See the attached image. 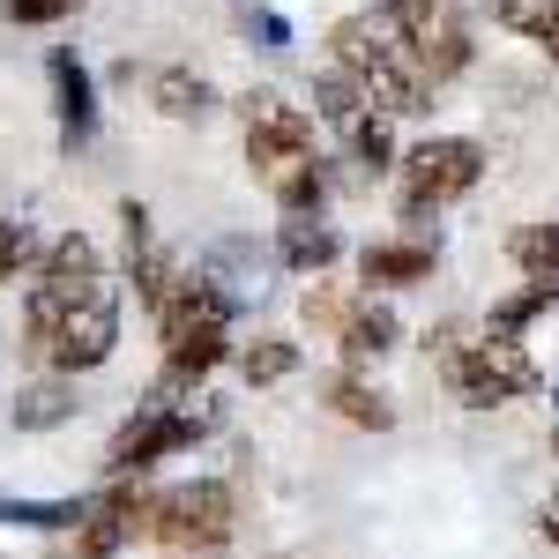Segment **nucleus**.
<instances>
[{
  "mask_svg": "<svg viewBox=\"0 0 559 559\" xmlns=\"http://www.w3.org/2000/svg\"><path fill=\"white\" fill-rule=\"evenodd\" d=\"M552 455H559V426H552Z\"/></svg>",
  "mask_w": 559,
  "mask_h": 559,
  "instance_id": "obj_30",
  "label": "nucleus"
},
{
  "mask_svg": "<svg viewBox=\"0 0 559 559\" xmlns=\"http://www.w3.org/2000/svg\"><path fill=\"white\" fill-rule=\"evenodd\" d=\"M239 120H247V165L284 202V216L321 210L329 202V157L313 150V120H306L292 97H276V90L239 97Z\"/></svg>",
  "mask_w": 559,
  "mask_h": 559,
  "instance_id": "obj_2",
  "label": "nucleus"
},
{
  "mask_svg": "<svg viewBox=\"0 0 559 559\" xmlns=\"http://www.w3.org/2000/svg\"><path fill=\"white\" fill-rule=\"evenodd\" d=\"M299 373V344H284V336H254V344L239 350V381L247 388H276Z\"/></svg>",
  "mask_w": 559,
  "mask_h": 559,
  "instance_id": "obj_22",
  "label": "nucleus"
},
{
  "mask_svg": "<svg viewBox=\"0 0 559 559\" xmlns=\"http://www.w3.org/2000/svg\"><path fill=\"white\" fill-rule=\"evenodd\" d=\"M508 254H515V269H530V276H559V216L552 224H522L515 239H508Z\"/></svg>",
  "mask_w": 559,
  "mask_h": 559,
  "instance_id": "obj_24",
  "label": "nucleus"
},
{
  "mask_svg": "<svg viewBox=\"0 0 559 559\" xmlns=\"http://www.w3.org/2000/svg\"><path fill=\"white\" fill-rule=\"evenodd\" d=\"M45 75H52V112H60V142H68V150H83L90 134H97V83H90V68L75 60V52H68V45H52Z\"/></svg>",
  "mask_w": 559,
  "mask_h": 559,
  "instance_id": "obj_12",
  "label": "nucleus"
},
{
  "mask_svg": "<svg viewBox=\"0 0 559 559\" xmlns=\"http://www.w3.org/2000/svg\"><path fill=\"white\" fill-rule=\"evenodd\" d=\"M157 336H165V373H187L202 381L231 358V306L216 284H202L194 269L179 276V292L157 306Z\"/></svg>",
  "mask_w": 559,
  "mask_h": 559,
  "instance_id": "obj_6",
  "label": "nucleus"
},
{
  "mask_svg": "<svg viewBox=\"0 0 559 559\" xmlns=\"http://www.w3.org/2000/svg\"><path fill=\"white\" fill-rule=\"evenodd\" d=\"M545 537H552V545H559V500H552V508H545Z\"/></svg>",
  "mask_w": 559,
  "mask_h": 559,
  "instance_id": "obj_29",
  "label": "nucleus"
},
{
  "mask_svg": "<svg viewBox=\"0 0 559 559\" xmlns=\"http://www.w3.org/2000/svg\"><path fill=\"white\" fill-rule=\"evenodd\" d=\"M329 52H336V68H344L350 83L366 90V105H381L388 120L426 112V83H418L411 52H403V38H395L388 8H358V15H344V23L329 31Z\"/></svg>",
  "mask_w": 559,
  "mask_h": 559,
  "instance_id": "obj_3",
  "label": "nucleus"
},
{
  "mask_svg": "<svg viewBox=\"0 0 559 559\" xmlns=\"http://www.w3.org/2000/svg\"><path fill=\"white\" fill-rule=\"evenodd\" d=\"M210 426H216V411L194 395V381H187V373H157L150 395L134 403V418L112 432L105 471H112V477H142L150 463H165V455H179V448H194Z\"/></svg>",
  "mask_w": 559,
  "mask_h": 559,
  "instance_id": "obj_4",
  "label": "nucleus"
},
{
  "mask_svg": "<svg viewBox=\"0 0 559 559\" xmlns=\"http://www.w3.org/2000/svg\"><path fill=\"white\" fill-rule=\"evenodd\" d=\"M23 350L52 373H97L120 350V292L105 276L90 284H31L23 306Z\"/></svg>",
  "mask_w": 559,
  "mask_h": 559,
  "instance_id": "obj_1",
  "label": "nucleus"
},
{
  "mask_svg": "<svg viewBox=\"0 0 559 559\" xmlns=\"http://www.w3.org/2000/svg\"><path fill=\"white\" fill-rule=\"evenodd\" d=\"M559 306V276H530L515 299H500L492 313H485V336H508V344H522V329L537 321V313H552Z\"/></svg>",
  "mask_w": 559,
  "mask_h": 559,
  "instance_id": "obj_18",
  "label": "nucleus"
},
{
  "mask_svg": "<svg viewBox=\"0 0 559 559\" xmlns=\"http://www.w3.org/2000/svg\"><path fill=\"white\" fill-rule=\"evenodd\" d=\"M313 112H321L329 128H350V120L366 112V90H358L344 68H336V75H321V83H313Z\"/></svg>",
  "mask_w": 559,
  "mask_h": 559,
  "instance_id": "obj_25",
  "label": "nucleus"
},
{
  "mask_svg": "<svg viewBox=\"0 0 559 559\" xmlns=\"http://www.w3.org/2000/svg\"><path fill=\"white\" fill-rule=\"evenodd\" d=\"M477 179H485V150H477L471 134H432V142H418L395 165V216L403 224H426V216L455 210Z\"/></svg>",
  "mask_w": 559,
  "mask_h": 559,
  "instance_id": "obj_8",
  "label": "nucleus"
},
{
  "mask_svg": "<svg viewBox=\"0 0 559 559\" xmlns=\"http://www.w3.org/2000/svg\"><path fill=\"white\" fill-rule=\"evenodd\" d=\"M150 105H157L165 120H210L216 90L202 83L194 68H157V75H150Z\"/></svg>",
  "mask_w": 559,
  "mask_h": 559,
  "instance_id": "obj_17",
  "label": "nucleus"
},
{
  "mask_svg": "<svg viewBox=\"0 0 559 559\" xmlns=\"http://www.w3.org/2000/svg\"><path fill=\"white\" fill-rule=\"evenodd\" d=\"M75 418V388H68V373H52V381L23 388L15 395V432H52Z\"/></svg>",
  "mask_w": 559,
  "mask_h": 559,
  "instance_id": "obj_21",
  "label": "nucleus"
},
{
  "mask_svg": "<svg viewBox=\"0 0 559 559\" xmlns=\"http://www.w3.org/2000/svg\"><path fill=\"white\" fill-rule=\"evenodd\" d=\"M344 134H350V150H358V165H366V173H395V128H388V112L366 105Z\"/></svg>",
  "mask_w": 559,
  "mask_h": 559,
  "instance_id": "obj_23",
  "label": "nucleus"
},
{
  "mask_svg": "<svg viewBox=\"0 0 559 559\" xmlns=\"http://www.w3.org/2000/svg\"><path fill=\"white\" fill-rule=\"evenodd\" d=\"M90 276H105V254L90 231H60L38 254V284H90Z\"/></svg>",
  "mask_w": 559,
  "mask_h": 559,
  "instance_id": "obj_19",
  "label": "nucleus"
},
{
  "mask_svg": "<svg viewBox=\"0 0 559 559\" xmlns=\"http://www.w3.org/2000/svg\"><path fill=\"white\" fill-rule=\"evenodd\" d=\"M0 522H23V530H75L83 500H0Z\"/></svg>",
  "mask_w": 559,
  "mask_h": 559,
  "instance_id": "obj_26",
  "label": "nucleus"
},
{
  "mask_svg": "<svg viewBox=\"0 0 559 559\" xmlns=\"http://www.w3.org/2000/svg\"><path fill=\"white\" fill-rule=\"evenodd\" d=\"M38 231H31V224H15V216H0V284H8V276H23V269H38Z\"/></svg>",
  "mask_w": 559,
  "mask_h": 559,
  "instance_id": "obj_27",
  "label": "nucleus"
},
{
  "mask_svg": "<svg viewBox=\"0 0 559 559\" xmlns=\"http://www.w3.org/2000/svg\"><path fill=\"white\" fill-rule=\"evenodd\" d=\"M485 8H492L500 31H515V38H530L537 52L559 60V0H485Z\"/></svg>",
  "mask_w": 559,
  "mask_h": 559,
  "instance_id": "obj_20",
  "label": "nucleus"
},
{
  "mask_svg": "<svg viewBox=\"0 0 559 559\" xmlns=\"http://www.w3.org/2000/svg\"><path fill=\"white\" fill-rule=\"evenodd\" d=\"M231 530H239V500H231L224 477H194V485H173V492H150V508H142V537L173 545L179 559L224 552Z\"/></svg>",
  "mask_w": 559,
  "mask_h": 559,
  "instance_id": "obj_7",
  "label": "nucleus"
},
{
  "mask_svg": "<svg viewBox=\"0 0 559 559\" xmlns=\"http://www.w3.org/2000/svg\"><path fill=\"white\" fill-rule=\"evenodd\" d=\"M306 321H313V329H329V336L344 344L350 366H366V358H388V350L403 344V321H395V306L373 299L366 284H358V292H329V284H313V292H306Z\"/></svg>",
  "mask_w": 559,
  "mask_h": 559,
  "instance_id": "obj_10",
  "label": "nucleus"
},
{
  "mask_svg": "<svg viewBox=\"0 0 559 559\" xmlns=\"http://www.w3.org/2000/svg\"><path fill=\"white\" fill-rule=\"evenodd\" d=\"M8 8V23H60V15H75L83 0H0Z\"/></svg>",
  "mask_w": 559,
  "mask_h": 559,
  "instance_id": "obj_28",
  "label": "nucleus"
},
{
  "mask_svg": "<svg viewBox=\"0 0 559 559\" xmlns=\"http://www.w3.org/2000/svg\"><path fill=\"white\" fill-rule=\"evenodd\" d=\"M440 381L455 388L463 411H500L545 388V366L508 336H485V329H440Z\"/></svg>",
  "mask_w": 559,
  "mask_h": 559,
  "instance_id": "obj_5",
  "label": "nucleus"
},
{
  "mask_svg": "<svg viewBox=\"0 0 559 559\" xmlns=\"http://www.w3.org/2000/svg\"><path fill=\"white\" fill-rule=\"evenodd\" d=\"M142 508H150V492H142V485L128 492V477H120L105 500H83V522H75V545H68V559H112V552L134 537V530H142Z\"/></svg>",
  "mask_w": 559,
  "mask_h": 559,
  "instance_id": "obj_11",
  "label": "nucleus"
},
{
  "mask_svg": "<svg viewBox=\"0 0 559 559\" xmlns=\"http://www.w3.org/2000/svg\"><path fill=\"white\" fill-rule=\"evenodd\" d=\"M432 261L440 254H432L426 239H381V247L358 254V284H366V292H381V284H426Z\"/></svg>",
  "mask_w": 559,
  "mask_h": 559,
  "instance_id": "obj_15",
  "label": "nucleus"
},
{
  "mask_svg": "<svg viewBox=\"0 0 559 559\" xmlns=\"http://www.w3.org/2000/svg\"><path fill=\"white\" fill-rule=\"evenodd\" d=\"M321 403H329L344 426H366V432H388V426H395V403H388L373 381H358V373H336V381L321 388Z\"/></svg>",
  "mask_w": 559,
  "mask_h": 559,
  "instance_id": "obj_16",
  "label": "nucleus"
},
{
  "mask_svg": "<svg viewBox=\"0 0 559 559\" xmlns=\"http://www.w3.org/2000/svg\"><path fill=\"white\" fill-rule=\"evenodd\" d=\"M194 276H202V284H216V292H224V306H247V299H261L269 254H261L254 239H224V247H210V254L194 261Z\"/></svg>",
  "mask_w": 559,
  "mask_h": 559,
  "instance_id": "obj_14",
  "label": "nucleus"
},
{
  "mask_svg": "<svg viewBox=\"0 0 559 559\" xmlns=\"http://www.w3.org/2000/svg\"><path fill=\"white\" fill-rule=\"evenodd\" d=\"M276 261L299 276H329L344 261V239H336V224H321V210H292L276 231Z\"/></svg>",
  "mask_w": 559,
  "mask_h": 559,
  "instance_id": "obj_13",
  "label": "nucleus"
},
{
  "mask_svg": "<svg viewBox=\"0 0 559 559\" xmlns=\"http://www.w3.org/2000/svg\"><path fill=\"white\" fill-rule=\"evenodd\" d=\"M388 23H395V38H403L426 90L455 83L471 68V15H463V0H388Z\"/></svg>",
  "mask_w": 559,
  "mask_h": 559,
  "instance_id": "obj_9",
  "label": "nucleus"
}]
</instances>
